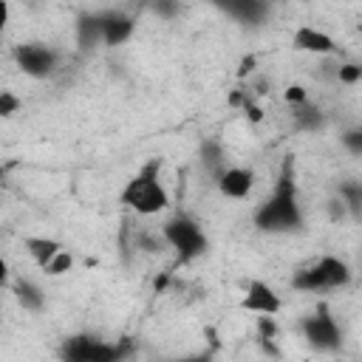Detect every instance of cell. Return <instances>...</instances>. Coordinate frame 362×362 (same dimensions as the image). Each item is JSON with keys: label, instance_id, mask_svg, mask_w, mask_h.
<instances>
[{"label": "cell", "instance_id": "2e32d148", "mask_svg": "<svg viewBox=\"0 0 362 362\" xmlns=\"http://www.w3.org/2000/svg\"><path fill=\"white\" fill-rule=\"evenodd\" d=\"M71 266H74V257H71V252H65V249H59L45 266H42V272L45 274H51V277H57V274H65V272H71Z\"/></svg>", "mask_w": 362, "mask_h": 362}, {"label": "cell", "instance_id": "9c48e42d", "mask_svg": "<svg viewBox=\"0 0 362 362\" xmlns=\"http://www.w3.org/2000/svg\"><path fill=\"white\" fill-rule=\"evenodd\" d=\"M212 6H218L223 14H229L238 23H249L257 25L266 20L269 14V3L266 0H209Z\"/></svg>", "mask_w": 362, "mask_h": 362}, {"label": "cell", "instance_id": "5bb4252c", "mask_svg": "<svg viewBox=\"0 0 362 362\" xmlns=\"http://www.w3.org/2000/svg\"><path fill=\"white\" fill-rule=\"evenodd\" d=\"M76 37H79V48H90L102 40L99 34V14H82L76 23Z\"/></svg>", "mask_w": 362, "mask_h": 362}, {"label": "cell", "instance_id": "30bf717a", "mask_svg": "<svg viewBox=\"0 0 362 362\" xmlns=\"http://www.w3.org/2000/svg\"><path fill=\"white\" fill-rule=\"evenodd\" d=\"M255 184V173L246 167H223L218 173V189L226 198H246Z\"/></svg>", "mask_w": 362, "mask_h": 362}, {"label": "cell", "instance_id": "7a4b0ae2", "mask_svg": "<svg viewBox=\"0 0 362 362\" xmlns=\"http://www.w3.org/2000/svg\"><path fill=\"white\" fill-rule=\"evenodd\" d=\"M158 173H161V158L144 161L141 170L124 184V189H122V195H119L122 204H124L127 209L139 212V215H156V212L167 209V206H170V195H167V189H164V184H161V178H158Z\"/></svg>", "mask_w": 362, "mask_h": 362}, {"label": "cell", "instance_id": "ac0fdd59", "mask_svg": "<svg viewBox=\"0 0 362 362\" xmlns=\"http://www.w3.org/2000/svg\"><path fill=\"white\" fill-rule=\"evenodd\" d=\"M339 195H342V204H348V209L354 215H359V209H362V187L359 184H345V187H339Z\"/></svg>", "mask_w": 362, "mask_h": 362}, {"label": "cell", "instance_id": "ffe728a7", "mask_svg": "<svg viewBox=\"0 0 362 362\" xmlns=\"http://www.w3.org/2000/svg\"><path fill=\"white\" fill-rule=\"evenodd\" d=\"M17 107H20V99L8 90H0V116H11L17 113Z\"/></svg>", "mask_w": 362, "mask_h": 362}, {"label": "cell", "instance_id": "277c9868", "mask_svg": "<svg viewBox=\"0 0 362 362\" xmlns=\"http://www.w3.org/2000/svg\"><path fill=\"white\" fill-rule=\"evenodd\" d=\"M161 238L175 249V263L187 266L195 257H201L209 249V240L204 235V229L198 226V221H192L189 215H175L161 226Z\"/></svg>", "mask_w": 362, "mask_h": 362}, {"label": "cell", "instance_id": "3957f363", "mask_svg": "<svg viewBox=\"0 0 362 362\" xmlns=\"http://www.w3.org/2000/svg\"><path fill=\"white\" fill-rule=\"evenodd\" d=\"M130 354H133V342L130 339L105 342V339L90 337V334L68 337L62 342V348H59V356L71 359V362H119V359H124Z\"/></svg>", "mask_w": 362, "mask_h": 362}, {"label": "cell", "instance_id": "cb8c5ba5", "mask_svg": "<svg viewBox=\"0 0 362 362\" xmlns=\"http://www.w3.org/2000/svg\"><path fill=\"white\" fill-rule=\"evenodd\" d=\"M342 141L351 147V153H354V156H359V153H362V133H359V130L345 133V136H342Z\"/></svg>", "mask_w": 362, "mask_h": 362}, {"label": "cell", "instance_id": "d6986e66", "mask_svg": "<svg viewBox=\"0 0 362 362\" xmlns=\"http://www.w3.org/2000/svg\"><path fill=\"white\" fill-rule=\"evenodd\" d=\"M201 156L206 158V164H209L212 170H218V173L223 170V161H221V158H223V153H221V147H218L215 141H204V147H201Z\"/></svg>", "mask_w": 362, "mask_h": 362}, {"label": "cell", "instance_id": "4fadbf2b", "mask_svg": "<svg viewBox=\"0 0 362 362\" xmlns=\"http://www.w3.org/2000/svg\"><path fill=\"white\" fill-rule=\"evenodd\" d=\"M25 249H28V255H31V260L42 269L59 249H62V243L59 240H54V238H25Z\"/></svg>", "mask_w": 362, "mask_h": 362}, {"label": "cell", "instance_id": "9a60e30c", "mask_svg": "<svg viewBox=\"0 0 362 362\" xmlns=\"http://www.w3.org/2000/svg\"><path fill=\"white\" fill-rule=\"evenodd\" d=\"M14 291H17L20 305H23V308H28V311H40V308H42V303H45L42 291H40L31 280H20V283L14 286Z\"/></svg>", "mask_w": 362, "mask_h": 362}, {"label": "cell", "instance_id": "52a82bcc", "mask_svg": "<svg viewBox=\"0 0 362 362\" xmlns=\"http://www.w3.org/2000/svg\"><path fill=\"white\" fill-rule=\"evenodd\" d=\"M14 62L28 76H48L57 68V54L40 42H25L14 48Z\"/></svg>", "mask_w": 362, "mask_h": 362}, {"label": "cell", "instance_id": "e0dca14e", "mask_svg": "<svg viewBox=\"0 0 362 362\" xmlns=\"http://www.w3.org/2000/svg\"><path fill=\"white\" fill-rule=\"evenodd\" d=\"M294 119H297L300 127H317V124H320V110L311 107L308 99H305V102L294 105Z\"/></svg>", "mask_w": 362, "mask_h": 362}, {"label": "cell", "instance_id": "8fae6325", "mask_svg": "<svg viewBox=\"0 0 362 362\" xmlns=\"http://www.w3.org/2000/svg\"><path fill=\"white\" fill-rule=\"evenodd\" d=\"M99 34H102L105 45H122L133 34V20L127 14H119V11L99 14Z\"/></svg>", "mask_w": 362, "mask_h": 362}, {"label": "cell", "instance_id": "5b68a950", "mask_svg": "<svg viewBox=\"0 0 362 362\" xmlns=\"http://www.w3.org/2000/svg\"><path fill=\"white\" fill-rule=\"evenodd\" d=\"M351 280V272L348 266L339 260V257H320L317 263H311L308 269L297 272L291 277V286L300 288V291H325V288H337V286H345Z\"/></svg>", "mask_w": 362, "mask_h": 362}, {"label": "cell", "instance_id": "d4e9b609", "mask_svg": "<svg viewBox=\"0 0 362 362\" xmlns=\"http://www.w3.org/2000/svg\"><path fill=\"white\" fill-rule=\"evenodd\" d=\"M305 99H308L305 88H300V85H291V88H286V102H291V105H300V102H305Z\"/></svg>", "mask_w": 362, "mask_h": 362}, {"label": "cell", "instance_id": "484cf974", "mask_svg": "<svg viewBox=\"0 0 362 362\" xmlns=\"http://www.w3.org/2000/svg\"><path fill=\"white\" fill-rule=\"evenodd\" d=\"M6 23H8V3H6V0H0V34H3Z\"/></svg>", "mask_w": 362, "mask_h": 362}, {"label": "cell", "instance_id": "4316f807", "mask_svg": "<svg viewBox=\"0 0 362 362\" xmlns=\"http://www.w3.org/2000/svg\"><path fill=\"white\" fill-rule=\"evenodd\" d=\"M6 280H8V266H6V260H3V255H0V288L6 286Z\"/></svg>", "mask_w": 362, "mask_h": 362}, {"label": "cell", "instance_id": "603a6c76", "mask_svg": "<svg viewBox=\"0 0 362 362\" xmlns=\"http://www.w3.org/2000/svg\"><path fill=\"white\" fill-rule=\"evenodd\" d=\"M153 8L161 14V17H173L178 11V0H153Z\"/></svg>", "mask_w": 362, "mask_h": 362}, {"label": "cell", "instance_id": "7c38bea8", "mask_svg": "<svg viewBox=\"0 0 362 362\" xmlns=\"http://www.w3.org/2000/svg\"><path fill=\"white\" fill-rule=\"evenodd\" d=\"M294 48L308 51V54H334V51H337L334 40H331L325 31H317V28H311V25H300V28L294 31Z\"/></svg>", "mask_w": 362, "mask_h": 362}, {"label": "cell", "instance_id": "8992f818", "mask_svg": "<svg viewBox=\"0 0 362 362\" xmlns=\"http://www.w3.org/2000/svg\"><path fill=\"white\" fill-rule=\"evenodd\" d=\"M300 331L308 339V345H314L317 351H337L342 342V331H339V325L331 317L325 303H320L308 317H303Z\"/></svg>", "mask_w": 362, "mask_h": 362}, {"label": "cell", "instance_id": "7402d4cb", "mask_svg": "<svg viewBox=\"0 0 362 362\" xmlns=\"http://www.w3.org/2000/svg\"><path fill=\"white\" fill-rule=\"evenodd\" d=\"M257 325H260V339H274L277 325H274L272 314H260V317H257Z\"/></svg>", "mask_w": 362, "mask_h": 362}, {"label": "cell", "instance_id": "6da1fadb", "mask_svg": "<svg viewBox=\"0 0 362 362\" xmlns=\"http://www.w3.org/2000/svg\"><path fill=\"white\" fill-rule=\"evenodd\" d=\"M255 226L260 232H300L303 229V209H300V198H297L291 158L283 161L272 195L255 209Z\"/></svg>", "mask_w": 362, "mask_h": 362}, {"label": "cell", "instance_id": "ba28073f", "mask_svg": "<svg viewBox=\"0 0 362 362\" xmlns=\"http://www.w3.org/2000/svg\"><path fill=\"white\" fill-rule=\"evenodd\" d=\"M280 297H277V291L272 288V286H266L263 280H252L249 286H246V297L240 300V308L243 311H252V314H277L280 311Z\"/></svg>", "mask_w": 362, "mask_h": 362}, {"label": "cell", "instance_id": "44dd1931", "mask_svg": "<svg viewBox=\"0 0 362 362\" xmlns=\"http://www.w3.org/2000/svg\"><path fill=\"white\" fill-rule=\"evenodd\" d=\"M359 76H362V68H359V65H354V62L339 65V82L354 85V82H359Z\"/></svg>", "mask_w": 362, "mask_h": 362}]
</instances>
